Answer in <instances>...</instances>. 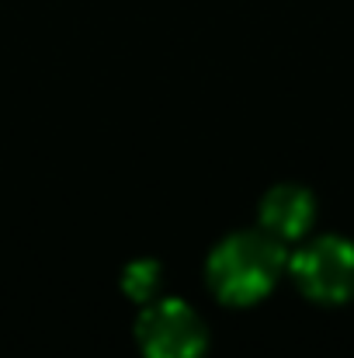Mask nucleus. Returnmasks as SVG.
Here are the masks:
<instances>
[{
  "label": "nucleus",
  "instance_id": "f257e3e1",
  "mask_svg": "<svg viewBox=\"0 0 354 358\" xmlns=\"http://www.w3.org/2000/svg\"><path fill=\"white\" fill-rule=\"evenodd\" d=\"M288 271V247L271 234L236 230L223 237L205 261V282L212 296L226 306H253L274 292Z\"/></svg>",
  "mask_w": 354,
  "mask_h": 358
},
{
  "label": "nucleus",
  "instance_id": "f03ea898",
  "mask_svg": "<svg viewBox=\"0 0 354 358\" xmlns=\"http://www.w3.org/2000/svg\"><path fill=\"white\" fill-rule=\"evenodd\" d=\"M135 345L142 358H205L209 327L184 299L156 296L135 317Z\"/></svg>",
  "mask_w": 354,
  "mask_h": 358
},
{
  "label": "nucleus",
  "instance_id": "7ed1b4c3",
  "mask_svg": "<svg viewBox=\"0 0 354 358\" xmlns=\"http://www.w3.org/2000/svg\"><path fill=\"white\" fill-rule=\"evenodd\" d=\"M288 275L299 292L320 306H344L354 299V240L313 237L288 254Z\"/></svg>",
  "mask_w": 354,
  "mask_h": 358
},
{
  "label": "nucleus",
  "instance_id": "20e7f679",
  "mask_svg": "<svg viewBox=\"0 0 354 358\" xmlns=\"http://www.w3.org/2000/svg\"><path fill=\"white\" fill-rule=\"evenodd\" d=\"M313 223H316V199L309 188L292 185V181L267 188L257 206V227L274 240H281L285 247L299 243L313 230Z\"/></svg>",
  "mask_w": 354,
  "mask_h": 358
},
{
  "label": "nucleus",
  "instance_id": "39448f33",
  "mask_svg": "<svg viewBox=\"0 0 354 358\" xmlns=\"http://www.w3.org/2000/svg\"><path fill=\"white\" fill-rule=\"evenodd\" d=\"M163 289V271H160V261L153 257H139V261H128L125 271H121V292L132 299V303H149L156 299Z\"/></svg>",
  "mask_w": 354,
  "mask_h": 358
}]
</instances>
